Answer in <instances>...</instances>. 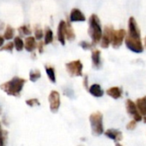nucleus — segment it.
<instances>
[{"label":"nucleus","instance_id":"ddd939ff","mask_svg":"<svg viewBox=\"0 0 146 146\" xmlns=\"http://www.w3.org/2000/svg\"><path fill=\"white\" fill-rule=\"evenodd\" d=\"M136 106L140 114L146 116V96L138 98L136 102Z\"/></svg>","mask_w":146,"mask_h":146},{"label":"nucleus","instance_id":"6e6552de","mask_svg":"<svg viewBox=\"0 0 146 146\" xmlns=\"http://www.w3.org/2000/svg\"><path fill=\"white\" fill-rule=\"evenodd\" d=\"M49 104H50V109L52 113H57L58 111V108L60 107V96L59 93L56 90H52L48 97Z\"/></svg>","mask_w":146,"mask_h":146},{"label":"nucleus","instance_id":"bb28decb","mask_svg":"<svg viewBox=\"0 0 146 146\" xmlns=\"http://www.w3.org/2000/svg\"><path fill=\"white\" fill-rule=\"evenodd\" d=\"M13 48H14V42H11V41H10V42H8L6 45H5L2 48H1V50L2 51H12L13 50Z\"/></svg>","mask_w":146,"mask_h":146},{"label":"nucleus","instance_id":"c85d7f7f","mask_svg":"<svg viewBox=\"0 0 146 146\" xmlns=\"http://www.w3.org/2000/svg\"><path fill=\"white\" fill-rule=\"evenodd\" d=\"M136 127H137V121L134 120V119L131 120V121L126 125V129H127V130H130V131L135 130Z\"/></svg>","mask_w":146,"mask_h":146},{"label":"nucleus","instance_id":"393cba45","mask_svg":"<svg viewBox=\"0 0 146 146\" xmlns=\"http://www.w3.org/2000/svg\"><path fill=\"white\" fill-rule=\"evenodd\" d=\"M19 34L21 35H31V30L28 26H22L18 29Z\"/></svg>","mask_w":146,"mask_h":146},{"label":"nucleus","instance_id":"a211bd4d","mask_svg":"<svg viewBox=\"0 0 146 146\" xmlns=\"http://www.w3.org/2000/svg\"><path fill=\"white\" fill-rule=\"evenodd\" d=\"M65 38L70 40L72 41L75 39V33L73 31L72 27L70 25V23H66V28H65Z\"/></svg>","mask_w":146,"mask_h":146},{"label":"nucleus","instance_id":"4be33fe9","mask_svg":"<svg viewBox=\"0 0 146 146\" xmlns=\"http://www.w3.org/2000/svg\"><path fill=\"white\" fill-rule=\"evenodd\" d=\"M14 46L17 51H22L24 47V42L20 37H15L14 39Z\"/></svg>","mask_w":146,"mask_h":146},{"label":"nucleus","instance_id":"2f4dec72","mask_svg":"<svg viewBox=\"0 0 146 146\" xmlns=\"http://www.w3.org/2000/svg\"><path fill=\"white\" fill-rule=\"evenodd\" d=\"M84 85L86 89H88V77L85 76L84 77Z\"/></svg>","mask_w":146,"mask_h":146},{"label":"nucleus","instance_id":"9b49d317","mask_svg":"<svg viewBox=\"0 0 146 146\" xmlns=\"http://www.w3.org/2000/svg\"><path fill=\"white\" fill-rule=\"evenodd\" d=\"M85 17L78 9H73L70 14V22H84Z\"/></svg>","mask_w":146,"mask_h":146},{"label":"nucleus","instance_id":"f03ea898","mask_svg":"<svg viewBox=\"0 0 146 146\" xmlns=\"http://www.w3.org/2000/svg\"><path fill=\"white\" fill-rule=\"evenodd\" d=\"M26 80L18 77H14L9 82L5 83L4 84L0 85V89H2L6 94L13 96H19Z\"/></svg>","mask_w":146,"mask_h":146},{"label":"nucleus","instance_id":"6ab92c4d","mask_svg":"<svg viewBox=\"0 0 146 146\" xmlns=\"http://www.w3.org/2000/svg\"><path fill=\"white\" fill-rule=\"evenodd\" d=\"M14 35H15V30H14V29L12 27H11V26H7L6 27V29H5V35H4L5 40H10L12 38H14Z\"/></svg>","mask_w":146,"mask_h":146},{"label":"nucleus","instance_id":"20e7f679","mask_svg":"<svg viewBox=\"0 0 146 146\" xmlns=\"http://www.w3.org/2000/svg\"><path fill=\"white\" fill-rule=\"evenodd\" d=\"M90 122L93 135L100 136L104 132L103 115L101 112H96L91 113L90 116Z\"/></svg>","mask_w":146,"mask_h":146},{"label":"nucleus","instance_id":"f704fd0d","mask_svg":"<svg viewBox=\"0 0 146 146\" xmlns=\"http://www.w3.org/2000/svg\"><path fill=\"white\" fill-rule=\"evenodd\" d=\"M143 121H144V123H146V116H144V118H143Z\"/></svg>","mask_w":146,"mask_h":146},{"label":"nucleus","instance_id":"f257e3e1","mask_svg":"<svg viewBox=\"0 0 146 146\" xmlns=\"http://www.w3.org/2000/svg\"><path fill=\"white\" fill-rule=\"evenodd\" d=\"M128 35H125V46L133 52L140 53L143 51V46L141 40L140 29L134 17H131L128 21Z\"/></svg>","mask_w":146,"mask_h":146},{"label":"nucleus","instance_id":"f3484780","mask_svg":"<svg viewBox=\"0 0 146 146\" xmlns=\"http://www.w3.org/2000/svg\"><path fill=\"white\" fill-rule=\"evenodd\" d=\"M107 95L113 99H119L122 96V90L119 87H112L107 90Z\"/></svg>","mask_w":146,"mask_h":146},{"label":"nucleus","instance_id":"dca6fc26","mask_svg":"<svg viewBox=\"0 0 146 146\" xmlns=\"http://www.w3.org/2000/svg\"><path fill=\"white\" fill-rule=\"evenodd\" d=\"M92 62H93V66L96 69H99L101 66V52L99 50H94L92 52Z\"/></svg>","mask_w":146,"mask_h":146},{"label":"nucleus","instance_id":"c9c22d12","mask_svg":"<svg viewBox=\"0 0 146 146\" xmlns=\"http://www.w3.org/2000/svg\"><path fill=\"white\" fill-rule=\"evenodd\" d=\"M144 45H145V47H146V37L144 38Z\"/></svg>","mask_w":146,"mask_h":146},{"label":"nucleus","instance_id":"5701e85b","mask_svg":"<svg viewBox=\"0 0 146 146\" xmlns=\"http://www.w3.org/2000/svg\"><path fill=\"white\" fill-rule=\"evenodd\" d=\"M8 131L5 130H0V146H6V139Z\"/></svg>","mask_w":146,"mask_h":146},{"label":"nucleus","instance_id":"9d476101","mask_svg":"<svg viewBox=\"0 0 146 146\" xmlns=\"http://www.w3.org/2000/svg\"><path fill=\"white\" fill-rule=\"evenodd\" d=\"M105 135L108 138L113 140L115 143L121 141L122 138H123L122 132L120 131H119V130H116V129H108V130H107L105 131Z\"/></svg>","mask_w":146,"mask_h":146},{"label":"nucleus","instance_id":"b1692460","mask_svg":"<svg viewBox=\"0 0 146 146\" xmlns=\"http://www.w3.org/2000/svg\"><path fill=\"white\" fill-rule=\"evenodd\" d=\"M40 78V71L39 70H33L30 71L29 79L32 82H36Z\"/></svg>","mask_w":146,"mask_h":146},{"label":"nucleus","instance_id":"f8f14e48","mask_svg":"<svg viewBox=\"0 0 146 146\" xmlns=\"http://www.w3.org/2000/svg\"><path fill=\"white\" fill-rule=\"evenodd\" d=\"M65 28H66V23L64 21H61L58 24V40L62 45H64L65 40Z\"/></svg>","mask_w":146,"mask_h":146},{"label":"nucleus","instance_id":"2eb2a0df","mask_svg":"<svg viewBox=\"0 0 146 146\" xmlns=\"http://www.w3.org/2000/svg\"><path fill=\"white\" fill-rule=\"evenodd\" d=\"M36 42H35V38L32 36H29L26 38L24 41V47L28 52H33L36 48Z\"/></svg>","mask_w":146,"mask_h":146},{"label":"nucleus","instance_id":"1a4fd4ad","mask_svg":"<svg viewBox=\"0 0 146 146\" xmlns=\"http://www.w3.org/2000/svg\"><path fill=\"white\" fill-rule=\"evenodd\" d=\"M113 29L111 26H106L104 29V32L102 33V41H101V46L102 48H108L109 45L111 44L112 40V35H113Z\"/></svg>","mask_w":146,"mask_h":146},{"label":"nucleus","instance_id":"412c9836","mask_svg":"<svg viewBox=\"0 0 146 146\" xmlns=\"http://www.w3.org/2000/svg\"><path fill=\"white\" fill-rule=\"evenodd\" d=\"M52 40H53V33L49 28H47L46 29V33H45V41H44V43L46 45L50 44V43H52Z\"/></svg>","mask_w":146,"mask_h":146},{"label":"nucleus","instance_id":"423d86ee","mask_svg":"<svg viewBox=\"0 0 146 146\" xmlns=\"http://www.w3.org/2000/svg\"><path fill=\"white\" fill-rule=\"evenodd\" d=\"M125 35H126V31L125 29H120L118 30L113 29V35H112V40H111L112 46L114 49L119 48L122 45Z\"/></svg>","mask_w":146,"mask_h":146},{"label":"nucleus","instance_id":"cd10ccee","mask_svg":"<svg viewBox=\"0 0 146 146\" xmlns=\"http://www.w3.org/2000/svg\"><path fill=\"white\" fill-rule=\"evenodd\" d=\"M26 103L27 105H29V107H34V106H39L40 105V102L37 99L34 98V99H29V100H27L26 101Z\"/></svg>","mask_w":146,"mask_h":146},{"label":"nucleus","instance_id":"7ed1b4c3","mask_svg":"<svg viewBox=\"0 0 146 146\" xmlns=\"http://www.w3.org/2000/svg\"><path fill=\"white\" fill-rule=\"evenodd\" d=\"M89 35L94 44H96L101 41V39L102 36V29L100 19L95 14H93L90 17Z\"/></svg>","mask_w":146,"mask_h":146},{"label":"nucleus","instance_id":"c756f323","mask_svg":"<svg viewBox=\"0 0 146 146\" xmlns=\"http://www.w3.org/2000/svg\"><path fill=\"white\" fill-rule=\"evenodd\" d=\"M80 46L84 48V49H91L92 48V45L90 44L89 42H86V41H82L80 43Z\"/></svg>","mask_w":146,"mask_h":146},{"label":"nucleus","instance_id":"aec40b11","mask_svg":"<svg viewBox=\"0 0 146 146\" xmlns=\"http://www.w3.org/2000/svg\"><path fill=\"white\" fill-rule=\"evenodd\" d=\"M46 74H47L50 81L52 83H55L56 82V77H55L54 69L51 66H46Z\"/></svg>","mask_w":146,"mask_h":146},{"label":"nucleus","instance_id":"e433bc0d","mask_svg":"<svg viewBox=\"0 0 146 146\" xmlns=\"http://www.w3.org/2000/svg\"><path fill=\"white\" fill-rule=\"evenodd\" d=\"M0 130H1V125H0Z\"/></svg>","mask_w":146,"mask_h":146},{"label":"nucleus","instance_id":"a878e982","mask_svg":"<svg viewBox=\"0 0 146 146\" xmlns=\"http://www.w3.org/2000/svg\"><path fill=\"white\" fill-rule=\"evenodd\" d=\"M43 35H44V34H43L42 29H40L39 27H36L35 29V38L36 40H41L42 37H43Z\"/></svg>","mask_w":146,"mask_h":146},{"label":"nucleus","instance_id":"7c9ffc66","mask_svg":"<svg viewBox=\"0 0 146 146\" xmlns=\"http://www.w3.org/2000/svg\"><path fill=\"white\" fill-rule=\"evenodd\" d=\"M43 46H44V44H43L42 42H40V43H39L38 47H39V52H40V53H41V52H43Z\"/></svg>","mask_w":146,"mask_h":146},{"label":"nucleus","instance_id":"0eeeda50","mask_svg":"<svg viewBox=\"0 0 146 146\" xmlns=\"http://www.w3.org/2000/svg\"><path fill=\"white\" fill-rule=\"evenodd\" d=\"M125 108H126V112L128 113V114H130V116L133 118L134 120H136L137 122L142 120V115L138 112L135 102H133L130 99H127L125 102Z\"/></svg>","mask_w":146,"mask_h":146},{"label":"nucleus","instance_id":"39448f33","mask_svg":"<svg viewBox=\"0 0 146 146\" xmlns=\"http://www.w3.org/2000/svg\"><path fill=\"white\" fill-rule=\"evenodd\" d=\"M66 70L71 77L83 76V64L80 60H75L66 64Z\"/></svg>","mask_w":146,"mask_h":146},{"label":"nucleus","instance_id":"4468645a","mask_svg":"<svg viewBox=\"0 0 146 146\" xmlns=\"http://www.w3.org/2000/svg\"><path fill=\"white\" fill-rule=\"evenodd\" d=\"M89 91L90 93L95 96V97H102L103 95H104V91L102 90V89L101 88L100 84H92L90 89H89Z\"/></svg>","mask_w":146,"mask_h":146},{"label":"nucleus","instance_id":"473e14b6","mask_svg":"<svg viewBox=\"0 0 146 146\" xmlns=\"http://www.w3.org/2000/svg\"><path fill=\"white\" fill-rule=\"evenodd\" d=\"M4 42H5V38L3 36L0 35V47H1L4 45Z\"/></svg>","mask_w":146,"mask_h":146},{"label":"nucleus","instance_id":"72a5a7b5","mask_svg":"<svg viewBox=\"0 0 146 146\" xmlns=\"http://www.w3.org/2000/svg\"><path fill=\"white\" fill-rule=\"evenodd\" d=\"M115 146H122V145H121L119 142H117V143H115Z\"/></svg>","mask_w":146,"mask_h":146}]
</instances>
